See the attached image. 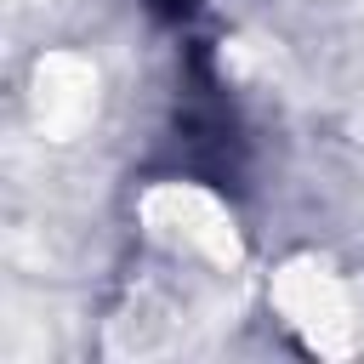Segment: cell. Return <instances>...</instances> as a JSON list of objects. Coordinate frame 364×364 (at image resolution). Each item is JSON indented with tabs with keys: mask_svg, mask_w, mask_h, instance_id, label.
I'll return each mask as SVG.
<instances>
[{
	"mask_svg": "<svg viewBox=\"0 0 364 364\" xmlns=\"http://www.w3.org/2000/svg\"><path fill=\"white\" fill-rule=\"evenodd\" d=\"M142 222L154 239H165L171 250L182 256H199L210 267H239V233H233V216L216 193L205 188H188V182H165L142 199Z\"/></svg>",
	"mask_w": 364,
	"mask_h": 364,
	"instance_id": "7a4b0ae2",
	"label": "cell"
},
{
	"mask_svg": "<svg viewBox=\"0 0 364 364\" xmlns=\"http://www.w3.org/2000/svg\"><path fill=\"white\" fill-rule=\"evenodd\" d=\"M273 301L279 313L307 336L313 353L347 358L364 341V318H358V296L341 273H330L324 262H290L273 279Z\"/></svg>",
	"mask_w": 364,
	"mask_h": 364,
	"instance_id": "6da1fadb",
	"label": "cell"
},
{
	"mask_svg": "<svg viewBox=\"0 0 364 364\" xmlns=\"http://www.w3.org/2000/svg\"><path fill=\"white\" fill-rule=\"evenodd\" d=\"M97 108V74L74 51H51L34 68V125L51 142H68Z\"/></svg>",
	"mask_w": 364,
	"mask_h": 364,
	"instance_id": "3957f363",
	"label": "cell"
}]
</instances>
